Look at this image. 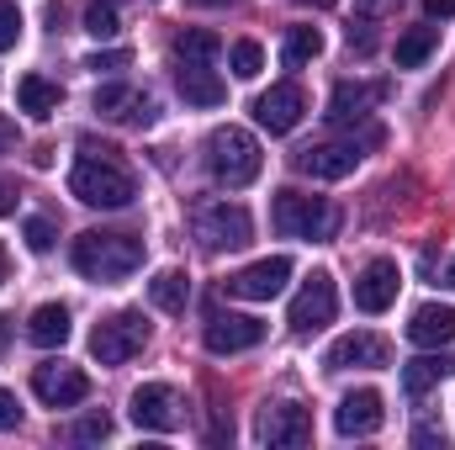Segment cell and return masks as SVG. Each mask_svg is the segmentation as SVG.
I'll list each match as a JSON object with an SVG mask.
<instances>
[{"mask_svg": "<svg viewBox=\"0 0 455 450\" xmlns=\"http://www.w3.org/2000/svg\"><path fill=\"white\" fill-rule=\"evenodd\" d=\"M59 101H64V91H59V80H48V75H21L16 80V107L27 117H53L59 112Z\"/></svg>", "mask_w": 455, "mask_h": 450, "instance_id": "22", "label": "cell"}, {"mask_svg": "<svg viewBox=\"0 0 455 450\" xmlns=\"http://www.w3.org/2000/svg\"><path fill=\"white\" fill-rule=\"evenodd\" d=\"M228 69H233L238 80H254V75L265 69V53H259V43H249V37H243V43H233V48H228Z\"/></svg>", "mask_w": 455, "mask_h": 450, "instance_id": "29", "label": "cell"}, {"mask_svg": "<svg viewBox=\"0 0 455 450\" xmlns=\"http://www.w3.org/2000/svg\"><path fill=\"white\" fill-rule=\"evenodd\" d=\"M32 392L48 403V408H75L91 398V376L80 366H64V360H48L32 371Z\"/></svg>", "mask_w": 455, "mask_h": 450, "instance_id": "12", "label": "cell"}, {"mask_svg": "<svg viewBox=\"0 0 455 450\" xmlns=\"http://www.w3.org/2000/svg\"><path fill=\"white\" fill-rule=\"evenodd\" d=\"M397 286H403L397 265H392V260H371V265L360 270V281H355V308H360V313H387V308L397 302Z\"/></svg>", "mask_w": 455, "mask_h": 450, "instance_id": "16", "label": "cell"}, {"mask_svg": "<svg viewBox=\"0 0 455 450\" xmlns=\"http://www.w3.org/2000/svg\"><path fill=\"white\" fill-rule=\"evenodd\" d=\"M254 435H259V446H270V450H297L313 440V414L302 403H270V408H259Z\"/></svg>", "mask_w": 455, "mask_h": 450, "instance_id": "8", "label": "cell"}, {"mask_svg": "<svg viewBox=\"0 0 455 450\" xmlns=\"http://www.w3.org/2000/svg\"><path fill=\"white\" fill-rule=\"evenodd\" d=\"M387 5H397V0H365V11H371V16H381Z\"/></svg>", "mask_w": 455, "mask_h": 450, "instance_id": "41", "label": "cell"}, {"mask_svg": "<svg viewBox=\"0 0 455 450\" xmlns=\"http://www.w3.org/2000/svg\"><path fill=\"white\" fill-rule=\"evenodd\" d=\"M96 112L107 117V122L148 127V122L159 117V107H154V96H148V91H138V85H122V80H112V85H101V91H96Z\"/></svg>", "mask_w": 455, "mask_h": 450, "instance_id": "14", "label": "cell"}, {"mask_svg": "<svg viewBox=\"0 0 455 450\" xmlns=\"http://www.w3.org/2000/svg\"><path fill=\"white\" fill-rule=\"evenodd\" d=\"M440 48V27H413L397 37V69H419L429 53Z\"/></svg>", "mask_w": 455, "mask_h": 450, "instance_id": "28", "label": "cell"}, {"mask_svg": "<svg viewBox=\"0 0 455 450\" xmlns=\"http://www.w3.org/2000/svg\"><path fill=\"white\" fill-rule=\"evenodd\" d=\"M191 5H238V0H191Z\"/></svg>", "mask_w": 455, "mask_h": 450, "instance_id": "43", "label": "cell"}, {"mask_svg": "<svg viewBox=\"0 0 455 450\" xmlns=\"http://www.w3.org/2000/svg\"><path fill=\"white\" fill-rule=\"evenodd\" d=\"M265 339V324L249 318V313H218L207 324V350L212 355H238V350H254Z\"/></svg>", "mask_w": 455, "mask_h": 450, "instance_id": "17", "label": "cell"}, {"mask_svg": "<svg viewBox=\"0 0 455 450\" xmlns=\"http://www.w3.org/2000/svg\"><path fill=\"white\" fill-rule=\"evenodd\" d=\"M143 344H148V318H143V313H112V318L96 324L91 355H96L101 366H127Z\"/></svg>", "mask_w": 455, "mask_h": 450, "instance_id": "6", "label": "cell"}, {"mask_svg": "<svg viewBox=\"0 0 455 450\" xmlns=\"http://www.w3.org/2000/svg\"><path fill=\"white\" fill-rule=\"evenodd\" d=\"M440 281H445V286H451V292H455V260H451V265H445V276H440Z\"/></svg>", "mask_w": 455, "mask_h": 450, "instance_id": "42", "label": "cell"}, {"mask_svg": "<svg viewBox=\"0 0 455 450\" xmlns=\"http://www.w3.org/2000/svg\"><path fill=\"white\" fill-rule=\"evenodd\" d=\"M307 112V96H302V85L297 80H281V85H270L259 101H254V122L265 127V133H291L297 122Z\"/></svg>", "mask_w": 455, "mask_h": 450, "instance_id": "15", "label": "cell"}, {"mask_svg": "<svg viewBox=\"0 0 455 450\" xmlns=\"http://www.w3.org/2000/svg\"><path fill=\"white\" fill-rule=\"evenodd\" d=\"M53 238H59V233H53V223H48V218H27V249L48 254V249H53Z\"/></svg>", "mask_w": 455, "mask_h": 450, "instance_id": "33", "label": "cell"}, {"mask_svg": "<svg viewBox=\"0 0 455 450\" xmlns=\"http://www.w3.org/2000/svg\"><path fill=\"white\" fill-rule=\"evenodd\" d=\"M138 265H143V238L138 233H101V228H91V233L75 238V270L85 281H96V286L127 281Z\"/></svg>", "mask_w": 455, "mask_h": 450, "instance_id": "2", "label": "cell"}, {"mask_svg": "<svg viewBox=\"0 0 455 450\" xmlns=\"http://www.w3.org/2000/svg\"><path fill=\"white\" fill-rule=\"evenodd\" d=\"M286 281H291V260H286V254H270V260H254V265H243L238 276H228L223 292L238 297V302H270V297L286 292Z\"/></svg>", "mask_w": 455, "mask_h": 450, "instance_id": "7", "label": "cell"}, {"mask_svg": "<svg viewBox=\"0 0 455 450\" xmlns=\"http://www.w3.org/2000/svg\"><path fill=\"white\" fill-rule=\"evenodd\" d=\"M424 11H429L435 21H445V16H455V0H424Z\"/></svg>", "mask_w": 455, "mask_h": 450, "instance_id": "38", "label": "cell"}, {"mask_svg": "<svg viewBox=\"0 0 455 450\" xmlns=\"http://www.w3.org/2000/svg\"><path fill=\"white\" fill-rule=\"evenodd\" d=\"M387 339L381 334H344L329 344V371H376L387 366Z\"/></svg>", "mask_w": 455, "mask_h": 450, "instance_id": "18", "label": "cell"}, {"mask_svg": "<svg viewBox=\"0 0 455 450\" xmlns=\"http://www.w3.org/2000/svg\"><path fill=\"white\" fill-rule=\"evenodd\" d=\"M148 297H154L159 313H186V302H191V276H186V270H159V276L148 281Z\"/></svg>", "mask_w": 455, "mask_h": 450, "instance_id": "25", "label": "cell"}, {"mask_svg": "<svg viewBox=\"0 0 455 450\" xmlns=\"http://www.w3.org/2000/svg\"><path fill=\"white\" fill-rule=\"evenodd\" d=\"M11 281V254H5V244H0V286Z\"/></svg>", "mask_w": 455, "mask_h": 450, "instance_id": "40", "label": "cell"}, {"mask_svg": "<svg viewBox=\"0 0 455 450\" xmlns=\"http://www.w3.org/2000/svg\"><path fill=\"white\" fill-rule=\"evenodd\" d=\"M196 238H202V249H212V254H223V249H243L249 238H254V218L238 207V202H207V207H196Z\"/></svg>", "mask_w": 455, "mask_h": 450, "instance_id": "5", "label": "cell"}, {"mask_svg": "<svg viewBox=\"0 0 455 450\" xmlns=\"http://www.w3.org/2000/svg\"><path fill=\"white\" fill-rule=\"evenodd\" d=\"M218 53H223V37L207 32V27H186L175 37V64H212Z\"/></svg>", "mask_w": 455, "mask_h": 450, "instance_id": "26", "label": "cell"}, {"mask_svg": "<svg viewBox=\"0 0 455 450\" xmlns=\"http://www.w3.org/2000/svg\"><path fill=\"white\" fill-rule=\"evenodd\" d=\"M175 85L191 107H223L228 101V85L218 80L212 64H175Z\"/></svg>", "mask_w": 455, "mask_h": 450, "instance_id": "20", "label": "cell"}, {"mask_svg": "<svg viewBox=\"0 0 455 450\" xmlns=\"http://www.w3.org/2000/svg\"><path fill=\"white\" fill-rule=\"evenodd\" d=\"M11 213H16V186L0 181V218H11Z\"/></svg>", "mask_w": 455, "mask_h": 450, "instance_id": "36", "label": "cell"}, {"mask_svg": "<svg viewBox=\"0 0 455 450\" xmlns=\"http://www.w3.org/2000/svg\"><path fill=\"white\" fill-rule=\"evenodd\" d=\"M259 165H265V154H259V143H254V133H243V127H218L212 138H207V170H212V181L228 186V191H243L249 181H259Z\"/></svg>", "mask_w": 455, "mask_h": 450, "instance_id": "3", "label": "cell"}, {"mask_svg": "<svg viewBox=\"0 0 455 450\" xmlns=\"http://www.w3.org/2000/svg\"><path fill=\"white\" fill-rule=\"evenodd\" d=\"M127 64H132V53H127V48H112V53H91V59H85V69H96V75H101V69L112 75V69H127Z\"/></svg>", "mask_w": 455, "mask_h": 450, "instance_id": "34", "label": "cell"}, {"mask_svg": "<svg viewBox=\"0 0 455 450\" xmlns=\"http://www.w3.org/2000/svg\"><path fill=\"white\" fill-rule=\"evenodd\" d=\"M440 376H455V350H445V355H419V360H408L403 366V392L408 398H424Z\"/></svg>", "mask_w": 455, "mask_h": 450, "instance_id": "23", "label": "cell"}, {"mask_svg": "<svg viewBox=\"0 0 455 450\" xmlns=\"http://www.w3.org/2000/svg\"><path fill=\"white\" fill-rule=\"evenodd\" d=\"M16 37H21V11L11 0H0V53L16 48Z\"/></svg>", "mask_w": 455, "mask_h": 450, "instance_id": "32", "label": "cell"}, {"mask_svg": "<svg viewBox=\"0 0 455 450\" xmlns=\"http://www.w3.org/2000/svg\"><path fill=\"white\" fill-rule=\"evenodd\" d=\"M27 339L43 344V350L64 344V339H69V308H64V302H43V308L27 318Z\"/></svg>", "mask_w": 455, "mask_h": 450, "instance_id": "24", "label": "cell"}, {"mask_svg": "<svg viewBox=\"0 0 455 450\" xmlns=\"http://www.w3.org/2000/svg\"><path fill=\"white\" fill-rule=\"evenodd\" d=\"M85 32H91V37H116V32H122V16H116L112 0H96V5L85 11Z\"/></svg>", "mask_w": 455, "mask_h": 450, "instance_id": "30", "label": "cell"}, {"mask_svg": "<svg viewBox=\"0 0 455 450\" xmlns=\"http://www.w3.org/2000/svg\"><path fill=\"white\" fill-rule=\"evenodd\" d=\"M127 419L138 424V430H159V435H170V430H180V398H175V387H164V382H143L138 392H132V403H127Z\"/></svg>", "mask_w": 455, "mask_h": 450, "instance_id": "11", "label": "cell"}, {"mask_svg": "<svg viewBox=\"0 0 455 450\" xmlns=\"http://www.w3.org/2000/svg\"><path fill=\"white\" fill-rule=\"evenodd\" d=\"M334 313H339V292H334V276L329 270H313L307 276V286L297 292V302H291V329L297 334H313V329H323V324H334Z\"/></svg>", "mask_w": 455, "mask_h": 450, "instance_id": "9", "label": "cell"}, {"mask_svg": "<svg viewBox=\"0 0 455 450\" xmlns=\"http://www.w3.org/2000/svg\"><path fill=\"white\" fill-rule=\"evenodd\" d=\"M381 96H387L381 85H355V80H339V85H334V96H329V112H323V117H329L334 127H355V122H365V117H371V107H376Z\"/></svg>", "mask_w": 455, "mask_h": 450, "instance_id": "19", "label": "cell"}, {"mask_svg": "<svg viewBox=\"0 0 455 450\" xmlns=\"http://www.w3.org/2000/svg\"><path fill=\"white\" fill-rule=\"evenodd\" d=\"M112 435V419L107 414H85L75 430H69V440H80V446H96V440H107Z\"/></svg>", "mask_w": 455, "mask_h": 450, "instance_id": "31", "label": "cell"}, {"mask_svg": "<svg viewBox=\"0 0 455 450\" xmlns=\"http://www.w3.org/2000/svg\"><path fill=\"white\" fill-rule=\"evenodd\" d=\"M413 446H445V435H435V430H419V435H413Z\"/></svg>", "mask_w": 455, "mask_h": 450, "instance_id": "39", "label": "cell"}, {"mask_svg": "<svg viewBox=\"0 0 455 450\" xmlns=\"http://www.w3.org/2000/svg\"><path fill=\"white\" fill-rule=\"evenodd\" d=\"M323 53V32L318 27H291L286 32V48H281V64L286 69H302V64H313Z\"/></svg>", "mask_w": 455, "mask_h": 450, "instance_id": "27", "label": "cell"}, {"mask_svg": "<svg viewBox=\"0 0 455 450\" xmlns=\"http://www.w3.org/2000/svg\"><path fill=\"white\" fill-rule=\"evenodd\" d=\"M381 424H387V403H381L376 387L349 392V398H339V408H334V430H339L344 440H365V435H376Z\"/></svg>", "mask_w": 455, "mask_h": 450, "instance_id": "13", "label": "cell"}, {"mask_svg": "<svg viewBox=\"0 0 455 450\" xmlns=\"http://www.w3.org/2000/svg\"><path fill=\"white\" fill-rule=\"evenodd\" d=\"M313 5H334V0H313Z\"/></svg>", "mask_w": 455, "mask_h": 450, "instance_id": "44", "label": "cell"}, {"mask_svg": "<svg viewBox=\"0 0 455 450\" xmlns=\"http://www.w3.org/2000/svg\"><path fill=\"white\" fill-rule=\"evenodd\" d=\"M408 339H413V344H424V350L451 344V339H455V308H445V302H424V308L408 318Z\"/></svg>", "mask_w": 455, "mask_h": 450, "instance_id": "21", "label": "cell"}, {"mask_svg": "<svg viewBox=\"0 0 455 450\" xmlns=\"http://www.w3.org/2000/svg\"><path fill=\"white\" fill-rule=\"evenodd\" d=\"M270 223H275V233H286V238H334L339 213H334L323 197H307V191H275Z\"/></svg>", "mask_w": 455, "mask_h": 450, "instance_id": "4", "label": "cell"}, {"mask_svg": "<svg viewBox=\"0 0 455 450\" xmlns=\"http://www.w3.org/2000/svg\"><path fill=\"white\" fill-rule=\"evenodd\" d=\"M69 191L85 202V207H107V213H122L132 207L138 197V181L116 165L112 143H96V138H80V159L69 170Z\"/></svg>", "mask_w": 455, "mask_h": 450, "instance_id": "1", "label": "cell"}, {"mask_svg": "<svg viewBox=\"0 0 455 450\" xmlns=\"http://www.w3.org/2000/svg\"><path fill=\"white\" fill-rule=\"evenodd\" d=\"M11 143H16V122L0 112V154H11Z\"/></svg>", "mask_w": 455, "mask_h": 450, "instance_id": "37", "label": "cell"}, {"mask_svg": "<svg viewBox=\"0 0 455 450\" xmlns=\"http://www.w3.org/2000/svg\"><path fill=\"white\" fill-rule=\"evenodd\" d=\"M16 424H21V403H16V392L0 387V430H16Z\"/></svg>", "mask_w": 455, "mask_h": 450, "instance_id": "35", "label": "cell"}, {"mask_svg": "<svg viewBox=\"0 0 455 450\" xmlns=\"http://www.w3.org/2000/svg\"><path fill=\"white\" fill-rule=\"evenodd\" d=\"M360 143L355 138H329V143H307V149H297V170L302 175H313V181H344V175H355L360 170Z\"/></svg>", "mask_w": 455, "mask_h": 450, "instance_id": "10", "label": "cell"}]
</instances>
